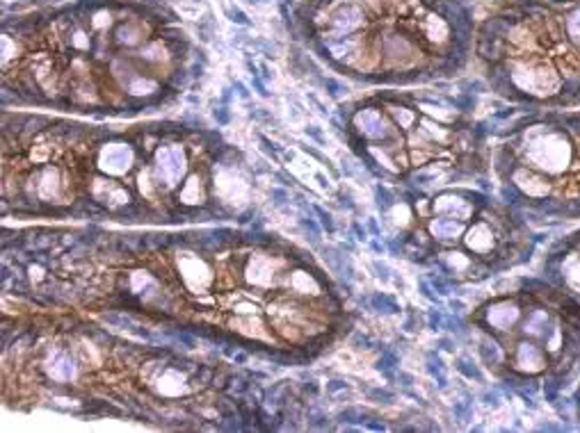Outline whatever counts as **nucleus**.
I'll list each match as a JSON object with an SVG mask.
<instances>
[{
    "instance_id": "1",
    "label": "nucleus",
    "mask_w": 580,
    "mask_h": 433,
    "mask_svg": "<svg viewBox=\"0 0 580 433\" xmlns=\"http://www.w3.org/2000/svg\"><path fill=\"white\" fill-rule=\"evenodd\" d=\"M188 37L162 9L78 0L2 21V78L18 100L91 107L123 98L128 114L188 80Z\"/></svg>"
},
{
    "instance_id": "2",
    "label": "nucleus",
    "mask_w": 580,
    "mask_h": 433,
    "mask_svg": "<svg viewBox=\"0 0 580 433\" xmlns=\"http://www.w3.org/2000/svg\"><path fill=\"white\" fill-rule=\"evenodd\" d=\"M290 25L345 78L421 84L466 68L477 23L466 0H301Z\"/></svg>"
},
{
    "instance_id": "3",
    "label": "nucleus",
    "mask_w": 580,
    "mask_h": 433,
    "mask_svg": "<svg viewBox=\"0 0 580 433\" xmlns=\"http://www.w3.org/2000/svg\"><path fill=\"white\" fill-rule=\"evenodd\" d=\"M471 96L379 91L340 110L347 142L370 173L430 187L445 176L475 173L487 130L468 112Z\"/></svg>"
},
{
    "instance_id": "4",
    "label": "nucleus",
    "mask_w": 580,
    "mask_h": 433,
    "mask_svg": "<svg viewBox=\"0 0 580 433\" xmlns=\"http://www.w3.org/2000/svg\"><path fill=\"white\" fill-rule=\"evenodd\" d=\"M400 233L388 239L393 253L434 267V287L450 294L452 285L477 283L527 262L539 235L526 215L503 199L477 189H441L434 194L407 187Z\"/></svg>"
},
{
    "instance_id": "5",
    "label": "nucleus",
    "mask_w": 580,
    "mask_h": 433,
    "mask_svg": "<svg viewBox=\"0 0 580 433\" xmlns=\"http://www.w3.org/2000/svg\"><path fill=\"white\" fill-rule=\"evenodd\" d=\"M477 353L500 381L550 403L580 374V303L548 278L503 283L471 315Z\"/></svg>"
},
{
    "instance_id": "6",
    "label": "nucleus",
    "mask_w": 580,
    "mask_h": 433,
    "mask_svg": "<svg viewBox=\"0 0 580 433\" xmlns=\"http://www.w3.org/2000/svg\"><path fill=\"white\" fill-rule=\"evenodd\" d=\"M473 55L498 96L580 107V0H505L475 25Z\"/></svg>"
},
{
    "instance_id": "7",
    "label": "nucleus",
    "mask_w": 580,
    "mask_h": 433,
    "mask_svg": "<svg viewBox=\"0 0 580 433\" xmlns=\"http://www.w3.org/2000/svg\"><path fill=\"white\" fill-rule=\"evenodd\" d=\"M493 153L500 196L526 216L580 219V110H527Z\"/></svg>"
},
{
    "instance_id": "8",
    "label": "nucleus",
    "mask_w": 580,
    "mask_h": 433,
    "mask_svg": "<svg viewBox=\"0 0 580 433\" xmlns=\"http://www.w3.org/2000/svg\"><path fill=\"white\" fill-rule=\"evenodd\" d=\"M544 278L580 303V228L550 244L544 255Z\"/></svg>"
},
{
    "instance_id": "9",
    "label": "nucleus",
    "mask_w": 580,
    "mask_h": 433,
    "mask_svg": "<svg viewBox=\"0 0 580 433\" xmlns=\"http://www.w3.org/2000/svg\"><path fill=\"white\" fill-rule=\"evenodd\" d=\"M185 169H188V160H185V153L178 144H172V146H162V149L156 153V165H153V173L160 183H165L167 187L178 185L185 176Z\"/></svg>"
},
{
    "instance_id": "10",
    "label": "nucleus",
    "mask_w": 580,
    "mask_h": 433,
    "mask_svg": "<svg viewBox=\"0 0 580 433\" xmlns=\"http://www.w3.org/2000/svg\"><path fill=\"white\" fill-rule=\"evenodd\" d=\"M135 162V153L128 144H105L98 155V167L101 171L110 176H121L126 173Z\"/></svg>"
},
{
    "instance_id": "11",
    "label": "nucleus",
    "mask_w": 580,
    "mask_h": 433,
    "mask_svg": "<svg viewBox=\"0 0 580 433\" xmlns=\"http://www.w3.org/2000/svg\"><path fill=\"white\" fill-rule=\"evenodd\" d=\"M48 374L57 383L75 381L78 379V360L67 351H57L53 358L48 360Z\"/></svg>"
},
{
    "instance_id": "12",
    "label": "nucleus",
    "mask_w": 580,
    "mask_h": 433,
    "mask_svg": "<svg viewBox=\"0 0 580 433\" xmlns=\"http://www.w3.org/2000/svg\"><path fill=\"white\" fill-rule=\"evenodd\" d=\"M185 205H194V203H204V183L199 176H190L188 183L183 185L181 194H178Z\"/></svg>"
},
{
    "instance_id": "13",
    "label": "nucleus",
    "mask_w": 580,
    "mask_h": 433,
    "mask_svg": "<svg viewBox=\"0 0 580 433\" xmlns=\"http://www.w3.org/2000/svg\"><path fill=\"white\" fill-rule=\"evenodd\" d=\"M272 199H274V205H283L286 201H290V196H288L286 189H272Z\"/></svg>"
},
{
    "instance_id": "14",
    "label": "nucleus",
    "mask_w": 580,
    "mask_h": 433,
    "mask_svg": "<svg viewBox=\"0 0 580 433\" xmlns=\"http://www.w3.org/2000/svg\"><path fill=\"white\" fill-rule=\"evenodd\" d=\"M313 210H316V215L320 216V219H322V226H324V228H327V231H334V221H332V216L327 215L324 210H320V208H317V205H313Z\"/></svg>"
},
{
    "instance_id": "15",
    "label": "nucleus",
    "mask_w": 580,
    "mask_h": 433,
    "mask_svg": "<svg viewBox=\"0 0 580 433\" xmlns=\"http://www.w3.org/2000/svg\"><path fill=\"white\" fill-rule=\"evenodd\" d=\"M573 408H576V417L580 422V385L576 388V395H573Z\"/></svg>"
},
{
    "instance_id": "16",
    "label": "nucleus",
    "mask_w": 580,
    "mask_h": 433,
    "mask_svg": "<svg viewBox=\"0 0 580 433\" xmlns=\"http://www.w3.org/2000/svg\"><path fill=\"white\" fill-rule=\"evenodd\" d=\"M340 388H345V383H343V381H332L329 385H327V390H329V392H336V390H340Z\"/></svg>"
},
{
    "instance_id": "17",
    "label": "nucleus",
    "mask_w": 580,
    "mask_h": 433,
    "mask_svg": "<svg viewBox=\"0 0 580 433\" xmlns=\"http://www.w3.org/2000/svg\"><path fill=\"white\" fill-rule=\"evenodd\" d=\"M306 134H311V137H316V139H320V142H322V134H320V130H317L316 126L306 128Z\"/></svg>"
},
{
    "instance_id": "18",
    "label": "nucleus",
    "mask_w": 580,
    "mask_h": 433,
    "mask_svg": "<svg viewBox=\"0 0 580 433\" xmlns=\"http://www.w3.org/2000/svg\"><path fill=\"white\" fill-rule=\"evenodd\" d=\"M215 119H219V123H226V121H228V114H226L224 110H219V112H215Z\"/></svg>"
}]
</instances>
